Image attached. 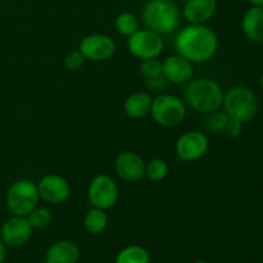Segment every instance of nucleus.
<instances>
[{
	"mask_svg": "<svg viewBox=\"0 0 263 263\" xmlns=\"http://www.w3.org/2000/svg\"><path fill=\"white\" fill-rule=\"evenodd\" d=\"M179 2H182V3H185V2H186V0H179Z\"/></svg>",
	"mask_w": 263,
	"mask_h": 263,
	"instance_id": "473e14b6",
	"label": "nucleus"
},
{
	"mask_svg": "<svg viewBox=\"0 0 263 263\" xmlns=\"http://www.w3.org/2000/svg\"><path fill=\"white\" fill-rule=\"evenodd\" d=\"M40 199L49 204H61L71 194V186L64 177L59 175H45L37 184Z\"/></svg>",
	"mask_w": 263,
	"mask_h": 263,
	"instance_id": "f8f14e48",
	"label": "nucleus"
},
{
	"mask_svg": "<svg viewBox=\"0 0 263 263\" xmlns=\"http://www.w3.org/2000/svg\"><path fill=\"white\" fill-rule=\"evenodd\" d=\"M168 172V163L164 159L154 158L151 159L148 163H145V174H144V176H146V179H149L151 181H162L163 179H166Z\"/></svg>",
	"mask_w": 263,
	"mask_h": 263,
	"instance_id": "4be33fe9",
	"label": "nucleus"
},
{
	"mask_svg": "<svg viewBox=\"0 0 263 263\" xmlns=\"http://www.w3.org/2000/svg\"><path fill=\"white\" fill-rule=\"evenodd\" d=\"M217 0H186L182 8L185 20L192 25H204L215 15Z\"/></svg>",
	"mask_w": 263,
	"mask_h": 263,
	"instance_id": "2eb2a0df",
	"label": "nucleus"
},
{
	"mask_svg": "<svg viewBox=\"0 0 263 263\" xmlns=\"http://www.w3.org/2000/svg\"><path fill=\"white\" fill-rule=\"evenodd\" d=\"M175 149L181 161L194 162L205 156L210 149V140L202 131H187L177 139Z\"/></svg>",
	"mask_w": 263,
	"mask_h": 263,
	"instance_id": "1a4fd4ad",
	"label": "nucleus"
},
{
	"mask_svg": "<svg viewBox=\"0 0 263 263\" xmlns=\"http://www.w3.org/2000/svg\"><path fill=\"white\" fill-rule=\"evenodd\" d=\"M84 226L86 231L92 235H99L107 229L108 215L104 210L94 208L87 211L84 217Z\"/></svg>",
	"mask_w": 263,
	"mask_h": 263,
	"instance_id": "6ab92c4d",
	"label": "nucleus"
},
{
	"mask_svg": "<svg viewBox=\"0 0 263 263\" xmlns=\"http://www.w3.org/2000/svg\"><path fill=\"white\" fill-rule=\"evenodd\" d=\"M151 115L154 122L162 127H176L184 122L186 107L176 95L161 94L153 98Z\"/></svg>",
	"mask_w": 263,
	"mask_h": 263,
	"instance_id": "423d86ee",
	"label": "nucleus"
},
{
	"mask_svg": "<svg viewBox=\"0 0 263 263\" xmlns=\"http://www.w3.org/2000/svg\"><path fill=\"white\" fill-rule=\"evenodd\" d=\"M241 28L247 39L263 44V7H252L244 13Z\"/></svg>",
	"mask_w": 263,
	"mask_h": 263,
	"instance_id": "f3484780",
	"label": "nucleus"
},
{
	"mask_svg": "<svg viewBox=\"0 0 263 263\" xmlns=\"http://www.w3.org/2000/svg\"><path fill=\"white\" fill-rule=\"evenodd\" d=\"M27 220L30 222L32 230H41L51 223V212L45 207H36L30 215L27 216Z\"/></svg>",
	"mask_w": 263,
	"mask_h": 263,
	"instance_id": "5701e85b",
	"label": "nucleus"
},
{
	"mask_svg": "<svg viewBox=\"0 0 263 263\" xmlns=\"http://www.w3.org/2000/svg\"><path fill=\"white\" fill-rule=\"evenodd\" d=\"M152 102H153V98L148 92H134L125 100L123 109H125V113L130 118L139 120V118L145 117L151 113Z\"/></svg>",
	"mask_w": 263,
	"mask_h": 263,
	"instance_id": "a211bd4d",
	"label": "nucleus"
},
{
	"mask_svg": "<svg viewBox=\"0 0 263 263\" xmlns=\"http://www.w3.org/2000/svg\"><path fill=\"white\" fill-rule=\"evenodd\" d=\"M115 26L118 33L128 37V36H131L139 30V20L133 13L123 12L117 15L115 21Z\"/></svg>",
	"mask_w": 263,
	"mask_h": 263,
	"instance_id": "412c9836",
	"label": "nucleus"
},
{
	"mask_svg": "<svg viewBox=\"0 0 263 263\" xmlns=\"http://www.w3.org/2000/svg\"><path fill=\"white\" fill-rule=\"evenodd\" d=\"M222 107L229 117L246 123L256 117L258 112V100L249 87L236 85L223 94Z\"/></svg>",
	"mask_w": 263,
	"mask_h": 263,
	"instance_id": "20e7f679",
	"label": "nucleus"
},
{
	"mask_svg": "<svg viewBox=\"0 0 263 263\" xmlns=\"http://www.w3.org/2000/svg\"><path fill=\"white\" fill-rule=\"evenodd\" d=\"M127 49L135 58L153 59L158 58L164 49L162 35L149 30L139 28L135 33L127 37Z\"/></svg>",
	"mask_w": 263,
	"mask_h": 263,
	"instance_id": "0eeeda50",
	"label": "nucleus"
},
{
	"mask_svg": "<svg viewBox=\"0 0 263 263\" xmlns=\"http://www.w3.org/2000/svg\"><path fill=\"white\" fill-rule=\"evenodd\" d=\"M185 90V100L190 108L199 113H210L222 107L223 90L207 77L192 80Z\"/></svg>",
	"mask_w": 263,
	"mask_h": 263,
	"instance_id": "7ed1b4c3",
	"label": "nucleus"
},
{
	"mask_svg": "<svg viewBox=\"0 0 263 263\" xmlns=\"http://www.w3.org/2000/svg\"><path fill=\"white\" fill-rule=\"evenodd\" d=\"M252 7H263V0H247Z\"/></svg>",
	"mask_w": 263,
	"mask_h": 263,
	"instance_id": "c756f323",
	"label": "nucleus"
},
{
	"mask_svg": "<svg viewBox=\"0 0 263 263\" xmlns=\"http://www.w3.org/2000/svg\"><path fill=\"white\" fill-rule=\"evenodd\" d=\"M145 82L148 89L153 90V91H159V90H162L163 87H166L167 82L168 81H167V80L164 79L163 74H162V76L153 77V79H145Z\"/></svg>",
	"mask_w": 263,
	"mask_h": 263,
	"instance_id": "cd10ccee",
	"label": "nucleus"
},
{
	"mask_svg": "<svg viewBox=\"0 0 263 263\" xmlns=\"http://www.w3.org/2000/svg\"><path fill=\"white\" fill-rule=\"evenodd\" d=\"M5 257H7V249H5V244L0 240V263H4Z\"/></svg>",
	"mask_w": 263,
	"mask_h": 263,
	"instance_id": "c85d7f7f",
	"label": "nucleus"
},
{
	"mask_svg": "<svg viewBox=\"0 0 263 263\" xmlns=\"http://www.w3.org/2000/svg\"><path fill=\"white\" fill-rule=\"evenodd\" d=\"M37 184L31 180H18L13 182L7 193V208L12 216L27 217L39 204Z\"/></svg>",
	"mask_w": 263,
	"mask_h": 263,
	"instance_id": "39448f33",
	"label": "nucleus"
},
{
	"mask_svg": "<svg viewBox=\"0 0 263 263\" xmlns=\"http://www.w3.org/2000/svg\"><path fill=\"white\" fill-rule=\"evenodd\" d=\"M194 263H211V262L204 261V259H199V261H197V262H194Z\"/></svg>",
	"mask_w": 263,
	"mask_h": 263,
	"instance_id": "2f4dec72",
	"label": "nucleus"
},
{
	"mask_svg": "<svg viewBox=\"0 0 263 263\" xmlns=\"http://www.w3.org/2000/svg\"><path fill=\"white\" fill-rule=\"evenodd\" d=\"M115 171L125 181L136 182L144 177L145 162L138 153L125 152L116 158Z\"/></svg>",
	"mask_w": 263,
	"mask_h": 263,
	"instance_id": "4468645a",
	"label": "nucleus"
},
{
	"mask_svg": "<svg viewBox=\"0 0 263 263\" xmlns=\"http://www.w3.org/2000/svg\"><path fill=\"white\" fill-rule=\"evenodd\" d=\"M241 131H243V122H240L239 120H235V118L229 117V121L226 123V127L223 130V133L229 138H238L241 134Z\"/></svg>",
	"mask_w": 263,
	"mask_h": 263,
	"instance_id": "bb28decb",
	"label": "nucleus"
},
{
	"mask_svg": "<svg viewBox=\"0 0 263 263\" xmlns=\"http://www.w3.org/2000/svg\"><path fill=\"white\" fill-rule=\"evenodd\" d=\"M259 86H261L262 91H263V74L261 76V80H259Z\"/></svg>",
	"mask_w": 263,
	"mask_h": 263,
	"instance_id": "7c9ffc66",
	"label": "nucleus"
},
{
	"mask_svg": "<svg viewBox=\"0 0 263 263\" xmlns=\"http://www.w3.org/2000/svg\"><path fill=\"white\" fill-rule=\"evenodd\" d=\"M205 120H204V126L212 133H223L226 127V123L229 121V116L226 115V112H220V110H213V112L205 113Z\"/></svg>",
	"mask_w": 263,
	"mask_h": 263,
	"instance_id": "b1692460",
	"label": "nucleus"
},
{
	"mask_svg": "<svg viewBox=\"0 0 263 263\" xmlns=\"http://www.w3.org/2000/svg\"><path fill=\"white\" fill-rule=\"evenodd\" d=\"M85 57L82 55L81 51L77 49V50H71L69 53L66 54L64 57V67L69 71H79L85 63Z\"/></svg>",
	"mask_w": 263,
	"mask_h": 263,
	"instance_id": "a878e982",
	"label": "nucleus"
},
{
	"mask_svg": "<svg viewBox=\"0 0 263 263\" xmlns=\"http://www.w3.org/2000/svg\"><path fill=\"white\" fill-rule=\"evenodd\" d=\"M79 50L85 59L91 62H104L112 58L116 53V43L109 36L103 33L87 35L80 41Z\"/></svg>",
	"mask_w": 263,
	"mask_h": 263,
	"instance_id": "9d476101",
	"label": "nucleus"
},
{
	"mask_svg": "<svg viewBox=\"0 0 263 263\" xmlns=\"http://www.w3.org/2000/svg\"><path fill=\"white\" fill-rule=\"evenodd\" d=\"M162 68L164 79L175 85L187 84L194 76L193 63L180 54L167 57L162 63Z\"/></svg>",
	"mask_w": 263,
	"mask_h": 263,
	"instance_id": "ddd939ff",
	"label": "nucleus"
},
{
	"mask_svg": "<svg viewBox=\"0 0 263 263\" xmlns=\"http://www.w3.org/2000/svg\"><path fill=\"white\" fill-rule=\"evenodd\" d=\"M177 54L192 63H204L217 53L218 37L205 25H190L182 28L175 39Z\"/></svg>",
	"mask_w": 263,
	"mask_h": 263,
	"instance_id": "f257e3e1",
	"label": "nucleus"
},
{
	"mask_svg": "<svg viewBox=\"0 0 263 263\" xmlns=\"http://www.w3.org/2000/svg\"><path fill=\"white\" fill-rule=\"evenodd\" d=\"M80 248L69 240H59L49 247L45 253V263H77Z\"/></svg>",
	"mask_w": 263,
	"mask_h": 263,
	"instance_id": "dca6fc26",
	"label": "nucleus"
},
{
	"mask_svg": "<svg viewBox=\"0 0 263 263\" xmlns=\"http://www.w3.org/2000/svg\"><path fill=\"white\" fill-rule=\"evenodd\" d=\"M140 73L145 79H153L163 74V68H162V62L157 58L153 59H144L140 63Z\"/></svg>",
	"mask_w": 263,
	"mask_h": 263,
	"instance_id": "393cba45",
	"label": "nucleus"
},
{
	"mask_svg": "<svg viewBox=\"0 0 263 263\" xmlns=\"http://www.w3.org/2000/svg\"><path fill=\"white\" fill-rule=\"evenodd\" d=\"M32 236V228L27 217L12 216L4 221L0 229V240L5 247L20 248L26 246Z\"/></svg>",
	"mask_w": 263,
	"mask_h": 263,
	"instance_id": "9b49d317",
	"label": "nucleus"
},
{
	"mask_svg": "<svg viewBox=\"0 0 263 263\" xmlns=\"http://www.w3.org/2000/svg\"><path fill=\"white\" fill-rule=\"evenodd\" d=\"M87 199L94 208L109 210L118 200V186L108 175H98L90 181L87 187Z\"/></svg>",
	"mask_w": 263,
	"mask_h": 263,
	"instance_id": "6e6552de",
	"label": "nucleus"
},
{
	"mask_svg": "<svg viewBox=\"0 0 263 263\" xmlns=\"http://www.w3.org/2000/svg\"><path fill=\"white\" fill-rule=\"evenodd\" d=\"M116 263H151V254L140 246H128L117 254Z\"/></svg>",
	"mask_w": 263,
	"mask_h": 263,
	"instance_id": "aec40b11",
	"label": "nucleus"
},
{
	"mask_svg": "<svg viewBox=\"0 0 263 263\" xmlns=\"http://www.w3.org/2000/svg\"><path fill=\"white\" fill-rule=\"evenodd\" d=\"M179 7L174 0H148L141 10V20L146 28L159 33L170 35L180 25Z\"/></svg>",
	"mask_w": 263,
	"mask_h": 263,
	"instance_id": "f03ea898",
	"label": "nucleus"
}]
</instances>
